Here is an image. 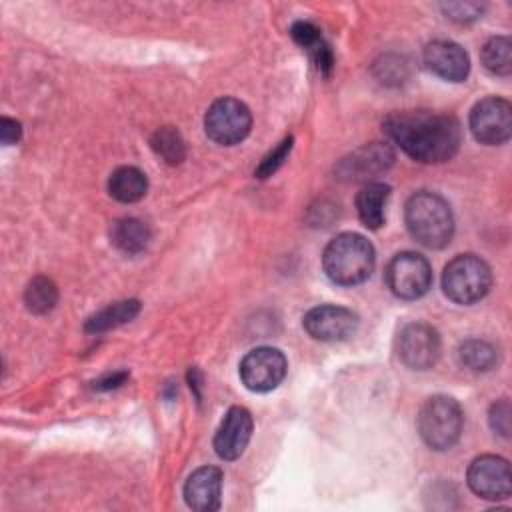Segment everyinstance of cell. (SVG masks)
<instances>
[{"instance_id": "cell-1", "label": "cell", "mask_w": 512, "mask_h": 512, "mask_svg": "<svg viewBox=\"0 0 512 512\" xmlns=\"http://www.w3.org/2000/svg\"><path fill=\"white\" fill-rule=\"evenodd\" d=\"M382 128L402 152L424 164L450 160L462 142L460 122L452 114L430 110L392 112Z\"/></svg>"}, {"instance_id": "cell-2", "label": "cell", "mask_w": 512, "mask_h": 512, "mask_svg": "<svg viewBox=\"0 0 512 512\" xmlns=\"http://www.w3.org/2000/svg\"><path fill=\"white\" fill-rule=\"evenodd\" d=\"M374 246L356 232H342L332 238L322 254L326 276L338 286H356L368 280L374 270Z\"/></svg>"}, {"instance_id": "cell-3", "label": "cell", "mask_w": 512, "mask_h": 512, "mask_svg": "<svg viewBox=\"0 0 512 512\" xmlns=\"http://www.w3.org/2000/svg\"><path fill=\"white\" fill-rule=\"evenodd\" d=\"M404 220L410 236L432 250L444 248L454 234V216L448 202L434 192H416L408 198Z\"/></svg>"}, {"instance_id": "cell-4", "label": "cell", "mask_w": 512, "mask_h": 512, "mask_svg": "<svg viewBox=\"0 0 512 512\" xmlns=\"http://www.w3.org/2000/svg\"><path fill=\"white\" fill-rule=\"evenodd\" d=\"M420 438L432 450H450L462 434L464 414L460 404L444 394L430 396L416 418Z\"/></svg>"}, {"instance_id": "cell-5", "label": "cell", "mask_w": 512, "mask_h": 512, "mask_svg": "<svg viewBox=\"0 0 512 512\" xmlns=\"http://www.w3.org/2000/svg\"><path fill=\"white\" fill-rule=\"evenodd\" d=\"M492 286L490 266L476 254L454 256L442 272L444 294L456 304H474L482 300Z\"/></svg>"}, {"instance_id": "cell-6", "label": "cell", "mask_w": 512, "mask_h": 512, "mask_svg": "<svg viewBox=\"0 0 512 512\" xmlns=\"http://www.w3.org/2000/svg\"><path fill=\"white\" fill-rule=\"evenodd\" d=\"M252 126L248 106L236 98H218L210 104L204 116L206 136L220 146H234L242 142Z\"/></svg>"}, {"instance_id": "cell-7", "label": "cell", "mask_w": 512, "mask_h": 512, "mask_svg": "<svg viewBox=\"0 0 512 512\" xmlns=\"http://www.w3.org/2000/svg\"><path fill=\"white\" fill-rule=\"evenodd\" d=\"M386 284L402 300H416L432 286V268L418 252H400L386 266Z\"/></svg>"}, {"instance_id": "cell-8", "label": "cell", "mask_w": 512, "mask_h": 512, "mask_svg": "<svg viewBox=\"0 0 512 512\" xmlns=\"http://www.w3.org/2000/svg\"><path fill=\"white\" fill-rule=\"evenodd\" d=\"M470 130L480 144L500 146L512 136V106L498 96L482 98L470 110Z\"/></svg>"}, {"instance_id": "cell-9", "label": "cell", "mask_w": 512, "mask_h": 512, "mask_svg": "<svg viewBox=\"0 0 512 512\" xmlns=\"http://www.w3.org/2000/svg\"><path fill=\"white\" fill-rule=\"evenodd\" d=\"M286 356L272 346H260L250 350L240 362V380L252 392H270L286 376Z\"/></svg>"}, {"instance_id": "cell-10", "label": "cell", "mask_w": 512, "mask_h": 512, "mask_svg": "<svg viewBox=\"0 0 512 512\" xmlns=\"http://www.w3.org/2000/svg\"><path fill=\"white\" fill-rule=\"evenodd\" d=\"M466 480L470 490L484 500H506L512 492L510 464L502 456L484 454L470 462Z\"/></svg>"}, {"instance_id": "cell-11", "label": "cell", "mask_w": 512, "mask_h": 512, "mask_svg": "<svg viewBox=\"0 0 512 512\" xmlns=\"http://www.w3.org/2000/svg\"><path fill=\"white\" fill-rule=\"evenodd\" d=\"M400 360L412 370H428L438 362L440 336L436 328L426 322L406 324L396 342Z\"/></svg>"}, {"instance_id": "cell-12", "label": "cell", "mask_w": 512, "mask_h": 512, "mask_svg": "<svg viewBox=\"0 0 512 512\" xmlns=\"http://www.w3.org/2000/svg\"><path fill=\"white\" fill-rule=\"evenodd\" d=\"M304 330L320 342H340L358 330V316L334 304H322L304 314Z\"/></svg>"}, {"instance_id": "cell-13", "label": "cell", "mask_w": 512, "mask_h": 512, "mask_svg": "<svg viewBox=\"0 0 512 512\" xmlns=\"http://www.w3.org/2000/svg\"><path fill=\"white\" fill-rule=\"evenodd\" d=\"M392 164H394L392 148L382 142H370L354 150L350 156L342 158L336 166V174L348 182L368 180L386 172Z\"/></svg>"}, {"instance_id": "cell-14", "label": "cell", "mask_w": 512, "mask_h": 512, "mask_svg": "<svg viewBox=\"0 0 512 512\" xmlns=\"http://www.w3.org/2000/svg\"><path fill=\"white\" fill-rule=\"evenodd\" d=\"M252 436V414L242 406H232L214 434V450L222 460H236L246 450Z\"/></svg>"}, {"instance_id": "cell-15", "label": "cell", "mask_w": 512, "mask_h": 512, "mask_svg": "<svg viewBox=\"0 0 512 512\" xmlns=\"http://www.w3.org/2000/svg\"><path fill=\"white\" fill-rule=\"evenodd\" d=\"M426 68L442 80L462 82L470 72V58L466 50L450 40H434L424 48Z\"/></svg>"}, {"instance_id": "cell-16", "label": "cell", "mask_w": 512, "mask_h": 512, "mask_svg": "<svg viewBox=\"0 0 512 512\" xmlns=\"http://www.w3.org/2000/svg\"><path fill=\"white\" fill-rule=\"evenodd\" d=\"M222 470L216 466H202L194 470L184 484V500L196 512H214L220 508Z\"/></svg>"}, {"instance_id": "cell-17", "label": "cell", "mask_w": 512, "mask_h": 512, "mask_svg": "<svg viewBox=\"0 0 512 512\" xmlns=\"http://www.w3.org/2000/svg\"><path fill=\"white\" fill-rule=\"evenodd\" d=\"M390 198V186L382 182H368L356 194V212L360 222L370 228L378 230L386 218V204Z\"/></svg>"}, {"instance_id": "cell-18", "label": "cell", "mask_w": 512, "mask_h": 512, "mask_svg": "<svg viewBox=\"0 0 512 512\" xmlns=\"http://www.w3.org/2000/svg\"><path fill=\"white\" fill-rule=\"evenodd\" d=\"M108 192L118 202H124V204L138 202L148 192V178L136 166H120L110 174Z\"/></svg>"}, {"instance_id": "cell-19", "label": "cell", "mask_w": 512, "mask_h": 512, "mask_svg": "<svg viewBox=\"0 0 512 512\" xmlns=\"http://www.w3.org/2000/svg\"><path fill=\"white\" fill-rule=\"evenodd\" d=\"M110 238L118 250L126 254H136L148 246L150 230L138 218H120L118 222H114Z\"/></svg>"}, {"instance_id": "cell-20", "label": "cell", "mask_w": 512, "mask_h": 512, "mask_svg": "<svg viewBox=\"0 0 512 512\" xmlns=\"http://www.w3.org/2000/svg\"><path fill=\"white\" fill-rule=\"evenodd\" d=\"M138 312H140L138 300H122V302L110 304L108 308L90 316L86 320L84 328H86V332H92V334L106 332V330H112V328H118V326L130 322Z\"/></svg>"}, {"instance_id": "cell-21", "label": "cell", "mask_w": 512, "mask_h": 512, "mask_svg": "<svg viewBox=\"0 0 512 512\" xmlns=\"http://www.w3.org/2000/svg\"><path fill=\"white\" fill-rule=\"evenodd\" d=\"M458 358L466 368H470L474 372H486V370L496 366L498 350L486 340L470 338V340L460 344Z\"/></svg>"}, {"instance_id": "cell-22", "label": "cell", "mask_w": 512, "mask_h": 512, "mask_svg": "<svg viewBox=\"0 0 512 512\" xmlns=\"http://www.w3.org/2000/svg\"><path fill=\"white\" fill-rule=\"evenodd\" d=\"M482 64L494 76L512 72V42L508 36H494L482 48Z\"/></svg>"}, {"instance_id": "cell-23", "label": "cell", "mask_w": 512, "mask_h": 512, "mask_svg": "<svg viewBox=\"0 0 512 512\" xmlns=\"http://www.w3.org/2000/svg\"><path fill=\"white\" fill-rule=\"evenodd\" d=\"M58 302V288L46 276H36L28 282L24 290V304L34 314L50 312Z\"/></svg>"}, {"instance_id": "cell-24", "label": "cell", "mask_w": 512, "mask_h": 512, "mask_svg": "<svg viewBox=\"0 0 512 512\" xmlns=\"http://www.w3.org/2000/svg\"><path fill=\"white\" fill-rule=\"evenodd\" d=\"M152 150L166 162V164H180L186 156V146L180 132L174 126L158 128L150 138Z\"/></svg>"}, {"instance_id": "cell-25", "label": "cell", "mask_w": 512, "mask_h": 512, "mask_svg": "<svg viewBox=\"0 0 512 512\" xmlns=\"http://www.w3.org/2000/svg\"><path fill=\"white\" fill-rule=\"evenodd\" d=\"M292 142H294L292 136L282 138V140L260 160L258 168L254 170L256 178H268V176H272V174L284 164V160L288 158V154H290V150H292Z\"/></svg>"}, {"instance_id": "cell-26", "label": "cell", "mask_w": 512, "mask_h": 512, "mask_svg": "<svg viewBox=\"0 0 512 512\" xmlns=\"http://www.w3.org/2000/svg\"><path fill=\"white\" fill-rule=\"evenodd\" d=\"M440 8L446 14V18L454 22H474L482 18L484 12V4L478 2H444L440 4Z\"/></svg>"}, {"instance_id": "cell-27", "label": "cell", "mask_w": 512, "mask_h": 512, "mask_svg": "<svg viewBox=\"0 0 512 512\" xmlns=\"http://www.w3.org/2000/svg\"><path fill=\"white\" fill-rule=\"evenodd\" d=\"M488 422H490V428L496 434H500L502 438L510 436V402L506 398H502L490 406Z\"/></svg>"}, {"instance_id": "cell-28", "label": "cell", "mask_w": 512, "mask_h": 512, "mask_svg": "<svg viewBox=\"0 0 512 512\" xmlns=\"http://www.w3.org/2000/svg\"><path fill=\"white\" fill-rule=\"evenodd\" d=\"M290 36H292L294 42H296L298 46H302L306 52L312 50L320 40H324L322 34H320V30H318L312 22H304V20L292 24Z\"/></svg>"}, {"instance_id": "cell-29", "label": "cell", "mask_w": 512, "mask_h": 512, "mask_svg": "<svg viewBox=\"0 0 512 512\" xmlns=\"http://www.w3.org/2000/svg\"><path fill=\"white\" fill-rule=\"evenodd\" d=\"M20 136H22V126H20V122L2 116V118H0V140H2V144H4V146H10V144L18 142Z\"/></svg>"}, {"instance_id": "cell-30", "label": "cell", "mask_w": 512, "mask_h": 512, "mask_svg": "<svg viewBox=\"0 0 512 512\" xmlns=\"http://www.w3.org/2000/svg\"><path fill=\"white\" fill-rule=\"evenodd\" d=\"M126 378H128V372L120 370V372H114V374H108V376L96 380V382H94V388H96V390H112V388L122 386V384L126 382Z\"/></svg>"}]
</instances>
